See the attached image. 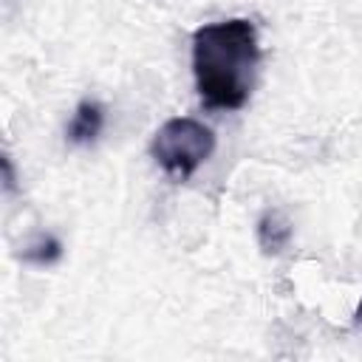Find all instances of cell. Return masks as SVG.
Instances as JSON below:
<instances>
[{
    "label": "cell",
    "mask_w": 362,
    "mask_h": 362,
    "mask_svg": "<svg viewBox=\"0 0 362 362\" xmlns=\"http://www.w3.org/2000/svg\"><path fill=\"white\" fill-rule=\"evenodd\" d=\"M291 238V223L280 209H269L263 212V218L257 221V243L266 255H277L280 249H286Z\"/></svg>",
    "instance_id": "4"
},
{
    "label": "cell",
    "mask_w": 362,
    "mask_h": 362,
    "mask_svg": "<svg viewBox=\"0 0 362 362\" xmlns=\"http://www.w3.org/2000/svg\"><path fill=\"white\" fill-rule=\"evenodd\" d=\"M260 42L252 20L232 17L192 34V76L209 110H240L255 88Z\"/></svg>",
    "instance_id": "1"
},
{
    "label": "cell",
    "mask_w": 362,
    "mask_h": 362,
    "mask_svg": "<svg viewBox=\"0 0 362 362\" xmlns=\"http://www.w3.org/2000/svg\"><path fill=\"white\" fill-rule=\"evenodd\" d=\"M105 127V107L96 102V99H82L68 122V141L82 147V144H93L99 139Z\"/></svg>",
    "instance_id": "3"
},
{
    "label": "cell",
    "mask_w": 362,
    "mask_h": 362,
    "mask_svg": "<svg viewBox=\"0 0 362 362\" xmlns=\"http://www.w3.org/2000/svg\"><path fill=\"white\" fill-rule=\"evenodd\" d=\"M59 252H62V246H59L57 238H40L37 243H31V246L23 252V257L31 260V263L45 266V263H54V260L59 257Z\"/></svg>",
    "instance_id": "5"
},
{
    "label": "cell",
    "mask_w": 362,
    "mask_h": 362,
    "mask_svg": "<svg viewBox=\"0 0 362 362\" xmlns=\"http://www.w3.org/2000/svg\"><path fill=\"white\" fill-rule=\"evenodd\" d=\"M215 150V133L189 116L167 119L150 141V156L156 164L175 181L192 178V173L212 156Z\"/></svg>",
    "instance_id": "2"
}]
</instances>
